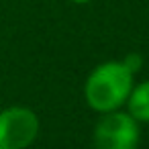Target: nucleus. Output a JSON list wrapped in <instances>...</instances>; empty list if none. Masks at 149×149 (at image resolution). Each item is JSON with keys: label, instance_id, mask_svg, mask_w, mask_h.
I'll use <instances>...</instances> for the list:
<instances>
[{"label": "nucleus", "instance_id": "nucleus-6", "mask_svg": "<svg viewBox=\"0 0 149 149\" xmlns=\"http://www.w3.org/2000/svg\"><path fill=\"white\" fill-rule=\"evenodd\" d=\"M72 2H78V4H82V2H90V0H72Z\"/></svg>", "mask_w": 149, "mask_h": 149}, {"label": "nucleus", "instance_id": "nucleus-3", "mask_svg": "<svg viewBox=\"0 0 149 149\" xmlns=\"http://www.w3.org/2000/svg\"><path fill=\"white\" fill-rule=\"evenodd\" d=\"M39 133V118L33 110L15 106L0 112V149H25Z\"/></svg>", "mask_w": 149, "mask_h": 149}, {"label": "nucleus", "instance_id": "nucleus-5", "mask_svg": "<svg viewBox=\"0 0 149 149\" xmlns=\"http://www.w3.org/2000/svg\"><path fill=\"white\" fill-rule=\"evenodd\" d=\"M123 63H125V65L135 74V72L141 68V57H139V55H135V53H131L129 57H125V59H123Z\"/></svg>", "mask_w": 149, "mask_h": 149}, {"label": "nucleus", "instance_id": "nucleus-4", "mask_svg": "<svg viewBox=\"0 0 149 149\" xmlns=\"http://www.w3.org/2000/svg\"><path fill=\"white\" fill-rule=\"evenodd\" d=\"M127 102H129V114L135 120L149 123V82H143L137 88H133Z\"/></svg>", "mask_w": 149, "mask_h": 149}, {"label": "nucleus", "instance_id": "nucleus-1", "mask_svg": "<svg viewBox=\"0 0 149 149\" xmlns=\"http://www.w3.org/2000/svg\"><path fill=\"white\" fill-rule=\"evenodd\" d=\"M133 90V72L123 61L98 65L86 80V100L98 112L118 110Z\"/></svg>", "mask_w": 149, "mask_h": 149}, {"label": "nucleus", "instance_id": "nucleus-2", "mask_svg": "<svg viewBox=\"0 0 149 149\" xmlns=\"http://www.w3.org/2000/svg\"><path fill=\"white\" fill-rule=\"evenodd\" d=\"M139 127L127 112H106L94 129V149H137Z\"/></svg>", "mask_w": 149, "mask_h": 149}]
</instances>
